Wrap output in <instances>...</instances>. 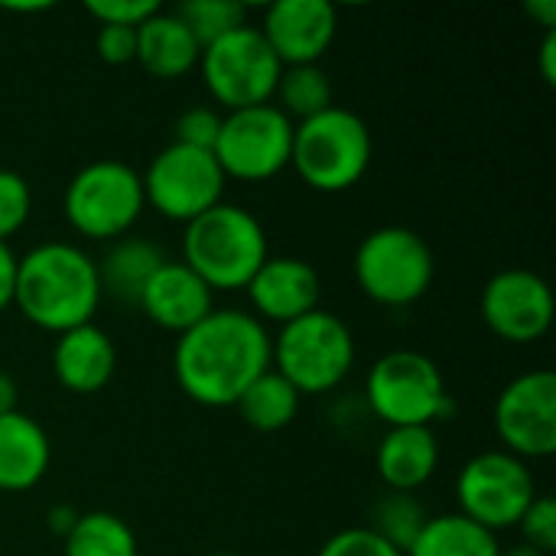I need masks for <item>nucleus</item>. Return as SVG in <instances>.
Segmentation results:
<instances>
[{
    "mask_svg": "<svg viewBox=\"0 0 556 556\" xmlns=\"http://www.w3.org/2000/svg\"><path fill=\"white\" fill-rule=\"evenodd\" d=\"M371 153L375 143L368 124L355 111L332 104L296 124L290 166L309 189L336 195L362 182L371 166Z\"/></svg>",
    "mask_w": 556,
    "mask_h": 556,
    "instance_id": "obj_4",
    "label": "nucleus"
},
{
    "mask_svg": "<svg viewBox=\"0 0 556 556\" xmlns=\"http://www.w3.org/2000/svg\"><path fill=\"white\" fill-rule=\"evenodd\" d=\"M52 3H3V10L10 13H39V10H49Z\"/></svg>",
    "mask_w": 556,
    "mask_h": 556,
    "instance_id": "obj_40",
    "label": "nucleus"
},
{
    "mask_svg": "<svg viewBox=\"0 0 556 556\" xmlns=\"http://www.w3.org/2000/svg\"><path fill=\"white\" fill-rule=\"evenodd\" d=\"M296 124L277 104H257L228 111L212 156L218 160L225 179L267 182L290 166Z\"/></svg>",
    "mask_w": 556,
    "mask_h": 556,
    "instance_id": "obj_10",
    "label": "nucleus"
},
{
    "mask_svg": "<svg viewBox=\"0 0 556 556\" xmlns=\"http://www.w3.org/2000/svg\"><path fill=\"white\" fill-rule=\"evenodd\" d=\"M267 257L264 225L231 202H218L182 231V264L212 293L244 290Z\"/></svg>",
    "mask_w": 556,
    "mask_h": 556,
    "instance_id": "obj_3",
    "label": "nucleus"
},
{
    "mask_svg": "<svg viewBox=\"0 0 556 556\" xmlns=\"http://www.w3.org/2000/svg\"><path fill=\"white\" fill-rule=\"evenodd\" d=\"M46 521H49V531L55 534V538H68V531L75 528V521H78V511L75 508H68V505H55L49 515H46Z\"/></svg>",
    "mask_w": 556,
    "mask_h": 556,
    "instance_id": "obj_36",
    "label": "nucleus"
},
{
    "mask_svg": "<svg viewBox=\"0 0 556 556\" xmlns=\"http://www.w3.org/2000/svg\"><path fill=\"white\" fill-rule=\"evenodd\" d=\"M368 410L394 427H430L433 420H446L456 404L446 394V381L440 365L414 349H394L381 355L365 381Z\"/></svg>",
    "mask_w": 556,
    "mask_h": 556,
    "instance_id": "obj_6",
    "label": "nucleus"
},
{
    "mask_svg": "<svg viewBox=\"0 0 556 556\" xmlns=\"http://www.w3.org/2000/svg\"><path fill=\"white\" fill-rule=\"evenodd\" d=\"M140 182H143V202L153 212H160L169 222L189 225L192 218L205 215L222 202L228 179L208 150L169 143L150 160Z\"/></svg>",
    "mask_w": 556,
    "mask_h": 556,
    "instance_id": "obj_12",
    "label": "nucleus"
},
{
    "mask_svg": "<svg viewBox=\"0 0 556 556\" xmlns=\"http://www.w3.org/2000/svg\"><path fill=\"white\" fill-rule=\"evenodd\" d=\"M49 463V433L33 417H26L23 410L0 417V492L20 495L36 489L46 479Z\"/></svg>",
    "mask_w": 556,
    "mask_h": 556,
    "instance_id": "obj_21",
    "label": "nucleus"
},
{
    "mask_svg": "<svg viewBox=\"0 0 556 556\" xmlns=\"http://www.w3.org/2000/svg\"><path fill=\"white\" fill-rule=\"evenodd\" d=\"M498 556H547V554H541V551H534V547H528V544H515V547H502Z\"/></svg>",
    "mask_w": 556,
    "mask_h": 556,
    "instance_id": "obj_41",
    "label": "nucleus"
},
{
    "mask_svg": "<svg viewBox=\"0 0 556 556\" xmlns=\"http://www.w3.org/2000/svg\"><path fill=\"white\" fill-rule=\"evenodd\" d=\"M29 212H33L29 182L13 169H0V241L3 244H10V238L29 222Z\"/></svg>",
    "mask_w": 556,
    "mask_h": 556,
    "instance_id": "obj_29",
    "label": "nucleus"
},
{
    "mask_svg": "<svg viewBox=\"0 0 556 556\" xmlns=\"http://www.w3.org/2000/svg\"><path fill=\"white\" fill-rule=\"evenodd\" d=\"M16 397H20L16 394V381L7 371H0V417L16 410Z\"/></svg>",
    "mask_w": 556,
    "mask_h": 556,
    "instance_id": "obj_39",
    "label": "nucleus"
},
{
    "mask_svg": "<svg viewBox=\"0 0 556 556\" xmlns=\"http://www.w3.org/2000/svg\"><path fill=\"white\" fill-rule=\"evenodd\" d=\"M525 13H528L531 20H538V23L544 26V33L556 29V0H531V3L525 7Z\"/></svg>",
    "mask_w": 556,
    "mask_h": 556,
    "instance_id": "obj_38",
    "label": "nucleus"
},
{
    "mask_svg": "<svg viewBox=\"0 0 556 556\" xmlns=\"http://www.w3.org/2000/svg\"><path fill=\"white\" fill-rule=\"evenodd\" d=\"M199 68H202V81L208 94L225 111L270 104L280 72H283L280 59L274 55L261 29L248 23L202 46Z\"/></svg>",
    "mask_w": 556,
    "mask_h": 556,
    "instance_id": "obj_9",
    "label": "nucleus"
},
{
    "mask_svg": "<svg viewBox=\"0 0 556 556\" xmlns=\"http://www.w3.org/2000/svg\"><path fill=\"white\" fill-rule=\"evenodd\" d=\"M427 521H430V515H427V508L420 505L417 495H410V492H388L384 498L375 502L368 531H375L397 554H407L410 544L420 538Z\"/></svg>",
    "mask_w": 556,
    "mask_h": 556,
    "instance_id": "obj_27",
    "label": "nucleus"
},
{
    "mask_svg": "<svg viewBox=\"0 0 556 556\" xmlns=\"http://www.w3.org/2000/svg\"><path fill=\"white\" fill-rule=\"evenodd\" d=\"M534 498H538L534 472L528 469L525 459L505 450H489L472 456L456 476L459 515L492 534L518 528L521 515Z\"/></svg>",
    "mask_w": 556,
    "mask_h": 556,
    "instance_id": "obj_11",
    "label": "nucleus"
},
{
    "mask_svg": "<svg viewBox=\"0 0 556 556\" xmlns=\"http://www.w3.org/2000/svg\"><path fill=\"white\" fill-rule=\"evenodd\" d=\"M437 261L424 235L404 225H384L365 235L355 251L358 290L381 306H410L433 287Z\"/></svg>",
    "mask_w": 556,
    "mask_h": 556,
    "instance_id": "obj_7",
    "label": "nucleus"
},
{
    "mask_svg": "<svg viewBox=\"0 0 556 556\" xmlns=\"http://www.w3.org/2000/svg\"><path fill=\"white\" fill-rule=\"evenodd\" d=\"M505 453L518 459H547L556 453V375L525 371L505 384L492 410Z\"/></svg>",
    "mask_w": 556,
    "mask_h": 556,
    "instance_id": "obj_13",
    "label": "nucleus"
},
{
    "mask_svg": "<svg viewBox=\"0 0 556 556\" xmlns=\"http://www.w3.org/2000/svg\"><path fill=\"white\" fill-rule=\"evenodd\" d=\"M257 29L283 68L319 65L336 39L339 10L329 0H277L267 7Z\"/></svg>",
    "mask_w": 556,
    "mask_h": 556,
    "instance_id": "obj_15",
    "label": "nucleus"
},
{
    "mask_svg": "<svg viewBox=\"0 0 556 556\" xmlns=\"http://www.w3.org/2000/svg\"><path fill=\"white\" fill-rule=\"evenodd\" d=\"M98 264L68 241H42L16 257L13 306L46 332H68L94 323L101 306Z\"/></svg>",
    "mask_w": 556,
    "mask_h": 556,
    "instance_id": "obj_2",
    "label": "nucleus"
},
{
    "mask_svg": "<svg viewBox=\"0 0 556 556\" xmlns=\"http://www.w3.org/2000/svg\"><path fill=\"white\" fill-rule=\"evenodd\" d=\"M52 371L65 391L81 397L98 394L111 384L117 371V349L111 336L94 323L68 329L52 345Z\"/></svg>",
    "mask_w": 556,
    "mask_h": 556,
    "instance_id": "obj_18",
    "label": "nucleus"
},
{
    "mask_svg": "<svg viewBox=\"0 0 556 556\" xmlns=\"http://www.w3.org/2000/svg\"><path fill=\"white\" fill-rule=\"evenodd\" d=\"M202 46L176 10H156L137 26V59L140 68L153 78L176 81L199 65Z\"/></svg>",
    "mask_w": 556,
    "mask_h": 556,
    "instance_id": "obj_20",
    "label": "nucleus"
},
{
    "mask_svg": "<svg viewBox=\"0 0 556 556\" xmlns=\"http://www.w3.org/2000/svg\"><path fill=\"white\" fill-rule=\"evenodd\" d=\"M238 414L241 420L257 430V433H277L283 427H290L296 420V410H300V394L296 388L277 375L274 368H267L257 381L248 384V391L238 397Z\"/></svg>",
    "mask_w": 556,
    "mask_h": 556,
    "instance_id": "obj_24",
    "label": "nucleus"
},
{
    "mask_svg": "<svg viewBox=\"0 0 556 556\" xmlns=\"http://www.w3.org/2000/svg\"><path fill=\"white\" fill-rule=\"evenodd\" d=\"M140 173L121 160H94L81 166L62 195L68 225L91 241H117L143 215Z\"/></svg>",
    "mask_w": 556,
    "mask_h": 556,
    "instance_id": "obj_8",
    "label": "nucleus"
},
{
    "mask_svg": "<svg viewBox=\"0 0 556 556\" xmlns=\"http://www.w3.org/2000/svg\"><path fill=\"white\" fill-rule=\"evenodd\" d=\"M270 365L300 397L336 391L355 365V336L336 313L313 309L280 326L270 339Z\"/></svg>",
    "mask_w": 556,
    "mask_h": 556,
    "instance_id": "obj_5",
    "label": "nucleus"
},
{
    "mask_svg": "<svg viewBox=\"0 0 556 556\" xmlns=\"http://www.w3.org/2000/svg\"><path fill=\"white\" fill-rule=\"evenodd\" d=\"M137 306L153 326L182 336L215 309V293L182 261H166L143 287Z\"/></svg>",
    "mask_w": 556,
    "mask_h": 556,
    "instance_id": "obj_17",
    "label": "nucleus"
},
{
    "mask_svg": "<svg viewBox=\"0 0 556 556\" xmlns=\"http://www.w3.org/2000/svg\"><path fill=\"white\" fill-rule=\"evenodd\" d=\"M244 290L254 306L251 316L277 326L319 309L323 300L319 270L303 257H267Z\"/></svg>",
    "mask_w": 556,
    "mask_h": 556,
    "instance_id": "obj_16",
    "label": "nucleus"
},
{
    "mask_svg": "<svg viewBox=\"0 0 556 556\" xmlns=\"http://www.w3.org/2000/svg\"><path fill=\"white\" fill-rule=\"evenodd\" d=\"M94 49L108 65H127L137 59V29L134 26H101Z\"/></svg>",
    "mask_w": 556,
    "mask_h": 556,
    "instance_id": "obj_34",
    "label": "nucleus"
},
{
    "mask_svg": "<svg viewBox=\"0 0 556 556\" xmlns=\"http://www.w3.org/2000/svg\"><path fill=\"white\" fill-rule=\"evenodd\" d=\"M378 479L388 492H417L440 469V443L430 427H394L375 450Z\"/></svg>",
    "mask_w": 556,
    "mask_h": 556,
    "instance_id": "obj_19",
    "label": "nucleus"
},
{
    "mask_svg": "<svg viewBox=\"0 0 556 556\" xmlns=\"http://www.w3.org/2000/svg\"><path fill=\"white\" fill-rule=\"evenodd\" d=\"M176 13L192 29L199 46H208L248 23V10L235 0H186Z\"/></svg>",
    "mask_w": 556,
    "mask_h": 556,
    "instance_id": "obj_28",
    "label": "nucleus"
},
{
    "mask_svg": "<svg viewBox=\"0 0 556 556\" xmlns=\"http://www.w3.org/2000/svg\"><path fill=\"white\" fill-rule=\"evenodd\" d=\"M498 534L456 515H437L404 556H498Z\"/></svg>",
    "mask_w": 556,
    "mask_h": 556,
    "instance_id": "obj_23",
    "label": "nucleus"
},
{
    "mask_svg": "<svg viewBox=\"0 0 556 556\" xmlns=\"http://www.w3.org/2000/svg\"><path fill=\"white\" fill-rule=\"evenodd\" d=\"M274 98L293 124H303L332 108V81L319 65H287L280 72Z\"/></svg>",
    "mask_w": 556,
    "mask_h": 556,
    "instance_id": "obj_26",
    "label": "nucleus"
},
{
    "mask_svg": "<svg viewBox=\"0 0 556 556\" xmlns=\"http://www.w3.org/2000/svg\"><path fill=\"white\" fill-rule=\"evenodd\" d=\"M88 16H94L101 26H140L143 20H150L160 3L153 0H91L85 3Z\"/></svg>",
    "mask_w": 556,
    "mask_h": 556,
    "instance_id": "obj_33",
    "label": "nucleus"
},
{
    "mask_svg": "<svg viewBox=\"0 0 556 556\" xmlns=\"http://www.w3.org/2000/svg\"><path fill=\"white\" fill-rule=\"evenodd\" d=\"M205 556H238V554H205Z\"/></svg>",
    "mask_w": 556,
    "mask_h": 556,
    "instance_id": "obj_42",
    "label": "nucleus"
},
{
    "mask_svg": "<svg viewBox=\"0 0 556 556\" xmlns=\"http://www.w3.org/2000/svg\"><path fill=\"white\" fill-rule=\"evenodd\" d=\"M176 140L173 143H182V147H192V150H215V140H218V130H222V114L215 108H189L179 114L176 121Z\"/></svg>",
    "mask_w": 556,
    "mask_h": 556,
    "instance_id": "obj_31",
    "label": "nucleus"
},
{
    "mask_svg": "<svg viewBox=\"0 0 556 556\" xmlns=\"http://www.w3.org/2000/svg\"><path fill=\"white\" fill-rule=\"evenodd\" d=\"M541 75L547 85L556 81V29L544 33V42H541Z\"/></svg>",
    "mask_w": 556,
    "mask_h": 556,
    "instance_id": "obj_37",
    "label": "nucleus"
},
{
    "mask_svg": "<svg viewBox=\"0 0 556 556\" xmlns=\"http://www.w3.org/2000/svg\"><path fill=\"white\" fill-rule=\"evenodd\" d=\"M13 280H16V254L0 241V313L13 306Z\"/></svg>",
    "mask_w": 556,
    "mask_h": 556,
    "instance_id": "obj_35",
    "label": "nucleus"
},
{
    "mask_svg": "<svg viewBox=\"0 0 556 556\" xmlns=\"http://www.w3.org/2000/svg\"><path fill=\"white\" fill-rule=\"evenodd\" d=\"M518 531H521V544L541 551V554H554L556 551V505L551 495H538L528 511L521 515L518 521Z\"/></svg>",
    "mask_w": 556,
    "mask_h": 556,
    "instance_id": "obj_30",
    "label": "nucleus"
},
{
    "mask_svg": "<svg viewBox=\"0 0 556 556\" xmlns=\"http://www.w3.org/2000/svg\"><path fill=\"white\" fill-rule=\"evenodd\" d=\"M482 319L508 345H534L554 326L551 283L525 267L498 270L482 290Z\"/></svg>",
    "mask_w": 556,
    "mask_h": 556,
    "instance_id": "obj_14",
    "label": "nucleus"
},
{
    "mask_svg": "<svg viewBox=\"0 0 556 556\" xmlns=\"http://www.w3.org/2000/svg\"><path fill=\"white\" fill-rule=\"evenodd\" d=\"M270 368V336L244 309H212L176 339L173 375L179 391L202 407H235Z\"/></svg>",
    "mask_w": 556,
    "mask_h": 556,
    "instance_id": "obj_1",
    "label": "nucleus"
},
{
    "mask_svg": "<svg viewBox=\"0 0 556 556\" xmlns=\"http://www.w3.org/2000/svg\"><path fill=\"white\" fill-rule=\"evenodd\" d=\"M166 264V254L147 241V238H117L111 244V251L104 254V261L98 264V280H101V293H111L114 300L137 306L143 287L150 283V277Z\"/></svg>",
    "mask_w": 556,
    "mask_h": 556,
    "instance_id": "obj_22",
    "label": "nucleus"
},
{
    "mask_svg": "<svg viewBox=\"0 0 556 556\" xmlns=\"http://www.w3.org/2000/svg\"><path fill=\"white\" fill-rule=\"evenodd\" d=\"M65 556H140L134 528L111 511H85L62 541Z\"/></svg>",
    "mask_w": 556,
    "mask_h": 556,
    "instance_id": "obj_25",
    "label": "nucleus"
},
{
    "mask_svg": "<svg viewBox=\"0 0 556 556\" xmlns=\"http://www.w3.org/2000/svg\"><path fill=\"white\" fill-rule=\"evenodd\" d=\"M319 556H404L397 554L391 544H384L375 531L368 528H345L339 534H332L323 547Z\"/></svg>",
    "mask_w": 556,
    "mask_h": 556,
    "instance_id": "obj_32",
    "label": "nucleus"
}]
</instances>
